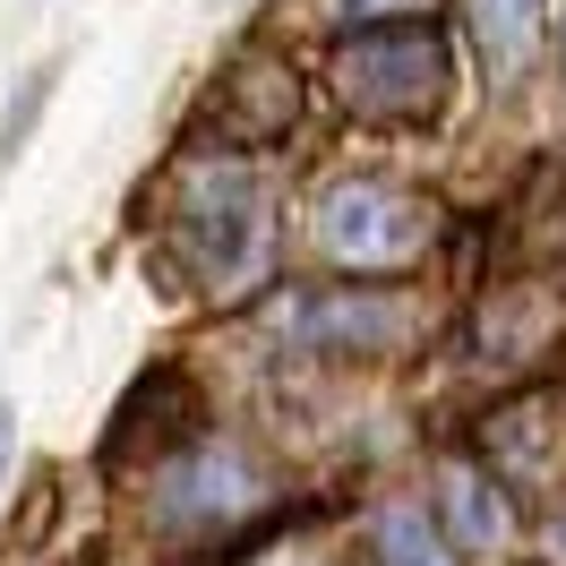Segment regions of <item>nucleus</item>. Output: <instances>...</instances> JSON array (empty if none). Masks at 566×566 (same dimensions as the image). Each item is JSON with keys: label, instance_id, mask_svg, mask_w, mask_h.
Instances as JSON below:
<instances>
[{"label": "nucleus", "instance_id": "9", "mask_svg": "<svg viewBox=\"0 0 566 566\" xmlns=\"http://www.w3.org/2000/svg\"><path fill=\"white\" fill-rule=\"evenodd\" d=\"M541 9L549 0H463V27L481 43V70L506 86V77H524V61L541 52Z\"/></svg>", "mask_w": 566, "mask_h": 566}, {"label": "nucleus", "instance_id": "11", "mask_svg": "<svg viewBox=\"0 0 566 566\" xmlns=\"http://www.w3.org/2000/svg\"><path fill=\"white\" fill-rule=\"evenodd\" d=\"M52 61H43V70H27L18 77V104L0 112V164H18V155H27V138H35V120H43V104H52Z\"/></svg>", "mask_w": 566, "mask_h": 566}, {"label": "nucleus", "instance_id": "8", "mask_svg": "<svg viewBox=\"0 0 566 566\" xmlns=\"http://www.w3.org/2000/svg\"><path fill=\"white\" fill-rule=\"evenodd\" d=\"M438 532L455 541L463 558H506L515 549V490L481 455L438 463Z\"/></svg>", "mask_w": 566, "mask_h": 566}, {"label": "nucleus", "instance_id": "1", "mask_svg": "<svg viewBox=\"0 0 566 566\" xmlns=\"http://www.w3.org/2000/svg\"><path fill=\"white\" fill-rule=\"evenodd\" d=\"M155 249L189 292L207 301H249L275 275V180L249 155H180L155 189Z\"/></svg>", "mask_w": 566, "mask_h": 566}, {"label": "nucleus", "instance_id": "10", "mask_svg": "<svg viewBox=\"0 0 566 566\" xmlns=\"http://www.w3.org/2000/svg\"><path fill=\"white\" fill-rule=\"evenodd\" d=\"M369 558L378 566H455V541L429 524L412 497H395V506H378V524H369Z\"/></svg>", "mask_w": 566, "mask_h": 566}, {"label": "nucleus", "instance_id": "14", "mask_svg": "<svg viewBox=\"0 0 566 566\" xmlns=\"http://www.w3.org/2000/svg\"><path fill=\"white\" fill-rule=\"evenodd\" d=\"M549 558L566 566V506H558V515H549Z\"/></svg>", "mask_w": 566, "mask_h": 566}, {"label": "nucleus", "instance_id": "5", "mask_svg": "<svg viewBox=\"0 0 566 566\" xmlns=\"http://www.w3.org/2000/svg\"><path fill=\"white\" fill-rule=\"evenodd\" d=\"M258 506H266V472L232 438H198V447H180L146 481V515H155V532H172V541H214V532L249 524Z\"/></svg>", "mask_w": 566, "mask_h": 566}, {"label": "nucleus", "instance_id": "6", "mask_svg": "<svg viewBox=\"0 0 566 566\" xmlns=\"http://www.w3.org/2000/svg\"><path fill=\"white\" fill-rule=\"evenodd\" d=\"M207 112H214V138L223 146H283L301 129V77L275 52H241L232 70L214 77Z\"/></svg>", "mask_w": 566, "mask_h": 566}, {"label": "nucleus", "instance_id": "4", "mask_svg": "<svg viewBox=\"0 0 566 566\" xmlns=\"http://www.w3.org/2000/svg\"><path fill=\"white\" fill-rule=\"evenodd\" d=\"M283 353H318V360H378L403 353L421 335V301L387 292V283H318V292H283L266 301Z\"/></svg>", "mask_w": 566, "mask_h": 566}, {"label": "nucleus", "instance_id": "13", "mask_svg": "<svg viewBox=\"0 0 566 566\" xmlns=\"http://www.w3.org/2000/svg\"><path fill=\"white\" fill-rule=\"evenodd\" d=\"M9 463H18V403H0V490H9Z\"/></svg>", "mask_w": 566, "mask_h": 566}, {"label": "nucleus", "instance_id": "7", "mask_svg": "<svg viewBox=\"0 0 566 566\" xmlns=\"http://www.w3.org/2000/svg\"><path fill=\"white\" fill-rule=\"evenodd\" d=\"M481 463H490V472H497L515 497H558V481H566V429H558V403L524 395V403L490 412V421H481Z\"/></svg>", "mask_w": 566, "mask_h": 566}, {"label": "nucleus", "instance_id": "2", "mask_svg": "<svg viewBox=\"0 0 566 566\" xmlns=\"http://www.w3.org/2000/svg\"><path fill=\"white\" fill-rule=\"evenodd\" d=\"M326 86L353 120H378V129H421L438 120L447 86H455V52H447V27L438 18H387V27H353L326 52Z\"/></svg>", "mask_w": 566, "mask_h": 566}, {"label": "nucleus", "instance_id": "12", "mask_svg": "<svg viewBox=\"0 0 566 566\" xmlns=\"http://www.w3.org/2000/svg\"><path fill=\"white\" fill-rule=\"evenodd\" d=\"M438 0H310V18L335 27V35H353V27H387V18H429Z\"/></svg>", "mask_w": 566, "mask_h": 566}, {"label": "nucleus", "instance_id": "3", "mask_svg": "<svg viewBox=\"0 0 566 566\" xmlns=\"http://www.w3.org/2000/svg\"><path fill=\"white\" fill-rule=\"evenodd\" d=\"M438 241V207L387 172H335L310 198V249L335 275H403Z\"/></svg>", "mask_w": 566, "mask_h": 566}]
</instances>
